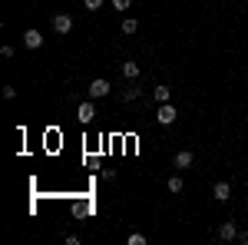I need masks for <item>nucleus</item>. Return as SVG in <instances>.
<instances>
[{
    "label": "nucleus",
    "mask_w": 248,
    "mask_h": 245,
    "mask_svg": "<svg viewBox=\"0 0 248 245\" xmlns=\"http://www.w3.org/2000/svg\"><path fill=\"white\" fill-rule=\"evenodd\" d=\"M175 116H179V110H175L172 103H159V110H155V119H159L162 126H172V123H175Z\"/></svg>",
    "instance_id": "1"
},
{
    "label": "nucleus",
    "mask_w": 248,
    "mask_h": 245,
    "mask_svg": "<svg viewBox=\"0 0 248 245\" xmlns=\"http://www.w3.org/2000/svg\"><path fill=\"white\" fill-rule=\"evenodd\" d=\"M113 93V86H109V80H93L90 83V99H103V96Z\"/></svg>",
    "instance_id": "2"
},
{
    "label": "nucleus",
    "mask_w": 248,
    "mask_h": 245,
    "mask_svg": "<svg viewBox=\"0 0 248 245\" xmlns=\"http://www.w3.org/2000/svg\"><path fill=\"white\" fill-rule=\"evenodd\" d=\"M23 47H27V50H40V47H43V33L30 27V30L23 33Z\"/></svg>",
    "instance_id": "3"
},
{
    "label": "nucleus",
    "mask_w": 248,
    "mask_h": 245,
    "mask_svg": "<svg viewBox=\"0 0 248 245\" xmlns=\"http://www.w3.org/2000/svg\"><path fill=\"white\" fill-rule=\"evenodd\" d=\"M53 30H57V33H70V30H73V17H70V14H57V17H53Z\"/></svg>",
    "instance_id": "4"
},
{
    "label": "nucleus",
    "mask_w": 248,
    "mask_h": 245,
    "mask_svg": "<svg viewBox=\"0 0 248 245\" xmlns=\"http://www.w3.org/2000/svg\"><path fill=\"white\" fill-rule=\"evenodd\" d=\"M93 116H96L93 99H90V103H79V106H77V119H79V123H93Z\"/></svg>",
    "instance_id": "5"
},
{
    "label": "nucleus",
    "mask_w": 248,
    "mask_h": 245,
    "mask_svg": "<svg viewBox=\"0 0 248 245\" xmlns=\"http://www.w3.org/2000/svg\"><path fill=\"white\" fill-rule=\"evenodd\" d=\"M218 239H222V242H232V239H238V226H235V222H222V226H218Z\"/></svg>",
    "instance_id": "6"
},
{
    "label": "nucleus",
    "mask_w": 248,
    "mask_h": 245,
    "mask_svg": "<svg viewBox=\"0 0 248 245\" xmlns=\"http://www.w3.org/2000/svg\"><path fill=\"white\" fill-rule=\"evenodd\" d=\"M212 196H215L218 202H229V199H232V182H225V179H222V182H215Z\"/></svg>",
    "instance_id": "7"
},
{
    "label": "nucleus",
    "mask_w": 248,
    "mask_h": 245,
    "mask_svg": "<svg viewBox=\"0 0 248 245\" xmlns=\"http://www.w3.org/2000/svg\"><path fill=\"white\" fill-rule=\"evenodd\" d=\"M172 163H175V169H189L192 163H195V156H192L189 149H179V152H175V159H172Z\"/></svg>",
    "instance_id": "8"
},
{
    "label": "nucleus",
    "mask_w": 248,
    "mask_h": 245,
    "mask_svg": "<svg viewBox=\"0 0 248 245\" xmlns=\"http://www.w3.org/2000/svg\"><path fill=\"white\" fill-rule=\"evenodd\" d=\"M119 70H123V80H139V73H142V70H139V63H136V60H126V63H123V66H119Z\"/></svg>",
    "instance_id": "9"
},
{
    "label": "nucleus",
    "mask_w": 248,
    "mask_h": 245,
    "mask_svg": "<svg viewBox=\"0 0 248 245\" xmlns=\"http://www.w3.org/2000/svg\"><path fill=\"white\" fill-rule=\"evenodd\" d=\"M153 99H155V103H169V99H172V90L166 86V83H159V86L153 90Z\"/></svg>",
    "instance_id": "10"
},
{
    "label": "nucleus",
    "mask_w": 248,
    "mask_h": 245,
    "mask_svg": "<svg viewBox=\"0 0 248 245\" xmlns=\"http://www.w3.org/2000/svg\"><path fill=\"white\" fill-rule=\"evenodd\" d=\"M119 30H123V33H136V30H139V20L136 17H123V27H119Z\"/></svg>",
    "instance_id": "11"
},
{
    "label": "nucleus",
    "mask_w": 248,
    "mask_h": 245,
    "mask_svg": "<svg viewBox=\"0 0 248 245\" xmlns=\"http://www.w3.org/2000/svg\"><path fill=\"white\" fill-rule=\"evenodd\" d=\"M166 186H169V192H175V196H179V192L186 189V182H182V176H172V179L166 182Z\"/></svg>",
    "instance_id": "12"
},
{
    "label": "nucleus",
    "mask_w": 248,
    "mask_h": 245,
    "mask_svg": "<svg viewBox=\"0 0 248 245\" xmlns=\"http://www.w3.org/2000/svg\"><path fill=\"white\" fill-rule=\"evenodd\" d=\"M139 96H142V90H139V86H129V90H123V103H133Z\"/></svg>",
    "instance_id": "13"
},
{
    "label": "nucleus",
    "mask_w": 248,
    "mask_h": 245,
    "mask_svg": "<svg viewBox=\"0 0 248 245\" xmlns=\"http://www.w3.org/2000/svg\"><path fill=\"white\" fill-rule=\"evenodd\" d=\"M126 245H146V235H139V232H133V235L126 239Z\"/></svg>",
    "instance_id": "14"
},
{
    "label": "nucleus",
    "mask_w": 248,
    "mask_h": 245,
    "mask_svg": "<svg viewBox=\"0 0 248 245\" xmlns=\"http://www.w3.org/2000/svg\"><path fill=\"white\" fill-rule=\"evenodd\" d=\"M113 7H116V10H129V7H133V0H113Z\"/></svg>",
    "instance_id": "15"
},
{
    "label": "nucleus",
    "mask_w": 248,
    "mask_h": 245,
    "mask_svg": "<svg viewBox=\"0 0 248 245\" xmlns=\"http://www.w3.org/2000/svg\"><path fill=\"white\" fill-rule=\"evenodd\" d=\"M83 7H86V10H99V7H103V0H83Z\"/></svg>",
    "instance_id": "16"
},
{
    "label": "nucleus",
    "mask_w": 248,
    "mask_h": 245,
    "mask_svg": "<svg viewBox=\"0 0 248 245\" xmlns=\"http://www.w3.org/2000/svg\"><path fill=\"white\" fill-rule=\"evenodd\" d=\"M238 242H245V245H248V232H238Z\"/></svg>",
    "instance_id": "17"
}]
</instances>
